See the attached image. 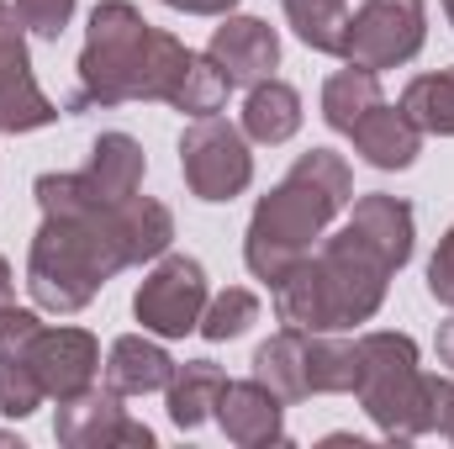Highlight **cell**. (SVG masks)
I'll return each instance as SVG.
<instances>
[{
  "label": "cell",
  "instance_id": "obj_1",
  "mask_svg": "<svg viewBox=\"0 0 454 449\" xmlns=\"http://www.w3.org/2000/svg\"><path fill=\"white\" fill-rule=\"evenodd\" d=\"M354 201V169L343 164L333 148H307L286 180L259 196L248 232H243V264L254 280H264L270 291L312 254V243L328 232V223L348 212Z\"/></svg>",
  "mask_w": 454,
  "mask_h": 449
},
{
  "label": "cell",
  "instance_id": "obj_2",
  "mask_svg": "<svg viewBox=\"0 0 454 449\" xmlns=\"http://www.w3.org/2000/svg\"><path fill=\"white\" fill-rule=\"evenodd\" d=\"M396 264L359 232L343 223L333 238H323L280 286H275V318L301 334H343L370 323L386 307Z\"/></svg>",
  "mask_w": 454,
  "mask_h": 449
},
{
  "label": "cell",
  "instance_id": "obj_3",
  "mask_svg": "<svg viewBox=\"0 0 454 449\" xmlns=\"http://www.w3.org/2000/svg\"><path fill=\"white\" fill-rule=\"evenodd\" d=\"M127 270V248L116 232L112 201H96L69 217H43L27 248V291L43 312H85L101 286Z\"/></svg>",
  "mask_w": 454,
  "mask_h": 449
},
{
  "label": "cell",
  "instance_id": "obj_4",
  "mask_svg": "<svg viewBox=\"0 0 454 449\" xmlns=\"http://www.w3.org/2000/svg\"><path fill=\"white\" fill-rule=\"evenodd\" d=\"M148 59H153V21L132 0H101L85 21L80 48V91L69 96V112L90 106H127L148 91Z\"/></svg>",
  "mask_w": 454,
  "mask_h": 449
},
{
  "label": "cell",
  "instance_id": "obj_5",
  "mask_svg": "<svg viewBox=\"0 0 454 449\" xmlns=\"http://www.w3.org/2000/svg\"><path fill=\"white\" fill-rule=\"evenodd\" d=\"M354 354H359L354 397H359L364 418L391 445H412V439L434 434L428 370L418 365L412 334H359L354 338Z\"/></svg>",
  "mask_w": 454,
  "mask_h": 449
},
{
  "label": "cell",
  "instance_id": "obj_6",
  "mask_svg": "<svg viewBox=\"0 0 454 449\" xmlns=\"http://www.w3.org/2000/svg\"><path fill=\"white\" fill-rule=\"evenodd\" d=\"M180 175L196 201H232L254 185V154L248 132L227 116H196L180 132Z\"/></svg>",
  "mask_w": 454,
  "mask_h": 449
},
{
  "label": "cell",
  "instance_id": "obj_7",
  "mask_svg": "<svg viewBox=\"0 0 454 449\" xmlns=\"http://www.w3.org/2000/svg\"><path fill=\"white\" fill-rule=\"evenodd\" d=\"M428 43V5L423 0H364L343 27L339 59L354 69H396L412 64Z\"/></svg>",
  "mask_w": 454,
  "mask_h": 449
},
{
  "label": "cell",
  "instance_id": "obj_8",
  "mask_svg": "<svg viewBox=\"0 0 454 449\" xmlns=\"http://www.w3.org/2000/svg\"><path fill=\"white\" fill-rule=\"evenodd\" d=\"M212 291H207V270L191 254H159V264L143 275L137 296H132V318L143 323V334L153 338H185L201 328Z\"/></svg>",
  "mask_w": 454,
  "mask_h": 449
},
{
  "label": "cell",
  "instance_id": "obj_9",
  "mask_svg": "<svg viewBox=\"0 0 454 449\" xmlns=\"http://www.w3.org/2000/svg\"><path fill=\"white\" fill-rule=\"evenodd\" d=\"M53 439L64 449H153V429L148 423H132L121 397L112 386H85L80 397L59 402V418H53Z\"/></svg>",
  "mask_w": 454,
  "mask_h": 449
},
{
  "label": "cell",
  "instance_id": "obj_10",
  "mask_svg": "<svg viewBox=\"0 0 454 449\" xmlns=\"http://www.w3.org/2000/svg\"><path fill=\"white\" fill-rule=\"evenodd\" d=\"M59 106L43 96L32 59H27V27L16 16V5L0 0V132H37L53 127Z\"/></svg>",
  "mask_w": 454,
  "mask_h": 449
},
{
  "label": "cell",
  "instance_id": "obj_11",
  "mask_svg": "<svg viewBox=\"0 0 454 449\" xmlns=\"http://www.w3.org/2000/svg\"><path fill=\"white\" fill-rule=\"evenodd\" d=\"M27 365L37 370V381H43V391L53 402H69L85 386H96L101 343H96V334H85V328H48L43 323V334L32 338V349H27Z\"/></svg>",
  "mask_w": 454,
  "mask_h": 449
},
{
  "label": "cell",
  "instance_id": "obj_12",
  "mask_svg": "<svg viewBox=\"0 0 454 449\" xmlns=\"http://www.w3.org/2000/svg\"><path fill=\"white\" fill-rule=\"evenodd\" d=\"M207 59L232 80V91H238V85H259V80H270V75L280 69V37H275L270 21L227 11L223 27H217L212 43H207Z\"/></svg>",
  "mask_w": 454,
  "mask_h": 449
},
{
  "label": "cell",
  "instance_id": "obj_13",
  "mask_svg": "<svg viewBox=\"0 0 454 449\" xmlns=\"http://www.w3.org/2000/svg\"><path fill=\"white\" fill-rule=\"evenodd\" d=\"M217 423L232 445L243 449H264V445H286V402L264 386V381H227L223 402H217Z\"/></svg>",
  "mask_w": 454,
  "mask_h": 449
},
{
  "label": "cell",
  "instance_id": "obj_14",
  "mask_svg": "<svg viewBox=\"0 0 454 449\" xmlns=\"http://www.w3.org/2000/svg\"><path fill=\"white\" fill-rule=\"evenodd\" d=\"M354 154L370 164V169H412V159L423 154V127L402 106H370V112L354 122Z\"/></svg>",
  "mask_w": 454,
  "mask_h": 449
},
{
  "label": "cell",
  "instance_id": "obj_15",
  "mask_svg": "<svg viewBox=\"0 0 454 449\" xmlns=\"http://www.w3.org/2000/svg\"><path fill=\"white\" fill-rule=\"evenodd\" d=\"M175 381V359L148 334H121L106 354V386L116 397H153Z\"/></svg>",
  "mask_w": 454,
  "mask_h": 449
},
{
  "label": "cell",
  "instance_id": "obj_16",
  "mask_svg": "<svg viewBox=\"0 0 454 449\" xmlns=\"http://www.w3.org/2000/svg\"><path fill=\"white\" fill-rule=\"evenodd\" d=\"M348 223L359 227L396 270L412 259V238H418V223H412V207L402 196H386V191H370L359 201H348Z\"/></svg>",
  "mask_w": 454,
  "mask_h": 449
},
{
  "label": "cell",
  "instance_id": "obj_17",
  "mask_svg": "<svg viewBox=\"0 0 454 449\" xmlns=\"http://www.w3.org/2000/svg\"><path fill=\"white\" fill-rule=\"evenodd\" d=\"M238 127L248 132V143H264V148L291 143L301 132V96H296V85H286L275 75L259 80V85H248V101H243V122Z\"/></svg>",
  "mask_w": 454,
  "mask_h": 449
},
{
  "label": "cell",
  "instance_id": "obj_18",
  "mask_svg": "<svg viewBox=\"0 0 454 449\" xmlns=\"http://www.w3.org/2000/svg\"><path fill=\"white\" fill-rule=\"evenodd\" d=\"M85 175H90V185L101 191V201H127V196H137L143 191V175H148V154H143V143L137 138H127V132H101L96 138V148H90V164H85Z\"/></svg>",
  "mask_w": 454,
  "mask_h": 449
},
{
  "label": "cell",
  "instance_id": "obj_19",
  "mask_svg": "<svg viewBox=\"0 0 454 449\" xmlns=\"http://www.w3.org/2000/svg\"><path fill=\"white\" fill-rule=\"evenodd\" d=\"M223 386H227V370L212 365V359H185V365H175V381L164 386L169 423H175V429H201L207 418H217Z\"/></svg>",
  "mask_w": 454,
  "mask_h": 449
},
{
  "label": "cell",
  "instance_id": "obj_20",
  "mask_svg": "<svg viewBox=\"0 0 454 449\" xmlns=\"http://www.w3.org/2000/svg\"><path fill=\"white\" fill-rule=\"evenodd\" d=\"M254 381H264L280 402H307V334L301 328H280L254 349Z\"/></svg>",
  "mask_w": 454,
  "mask_h": 449
},
{
  "label": "cell",
  "instance_id": "obj_21",
  "mask_svg": "<svg viewBox=\"0 0 454 449\" xmlns=\"http://www.w3.org/2000/svg\"><path fill=\"white\" fill-rule=\"evenodd\" d=\"M116 232H121V248H127V264H148L159 254H169V238H175V212L153 196H127L112 207Z\"/></svg>",
  "mask_w": 454,
  "mask_h": 449
},
{
  "label": "cell",
  "instance_id": "obj_22",
  "mask_svg": "<svg viewBox=\"0 0 454 449\" xmlns=\"http://www.w3.org/2000/svg\"><path fill=\"white\" fill-rule=\"evenodd\" d=\"M386 96H380V75L375 69H339V75H328L323 80V122L333 127V132H354V122L370 112V106H380Z\"/></svg>",
  "mask_w": 454,
  "mask_h": 449
},
{
  "label": "cell",
  "instance_id": "obj_23",
  "mask_svg": "<svg viewBox=\"0 0 454 449\" xmlns=\"http://www.w3.org/2000/svg\"><path fill=\"white\" fill-rule=\"evenodd\" d=\"M354 375H359V354H354L348 338L307 334V386H312V397L354 391Z\"/></svg>",
  "mask_w": 454,
  "mask_h": 449
},
{
  "label": "cell",
  "instance_id": "obj_24",
  "mask_svg": "<svg viewBox=\"0 0 454 449\" xmlns=\"http://www.w3.org/2000/svg\"><path fill=\"white\" fill-rule=\"evenodd\" d=\"M402 112L412 116L423 132H434V138H454V64L450 69H434V75L407 80Z\"/></svg>",
  "mask_w": 454,
  "mask_h": 449
},
{
  "label": "cell",
  "instance_id": "obj_25",
  "mask_svg": "<svg viewBox=\"0 0 454 449\" xmlns=\"http://www.w3.org/2000/svg\"><path fill=\"white\" fill-rule=\"evenodd\" d=\"M291 32L312 48V53H339L343 27H348V0H280Z\"/></svg>",
  "mask_w": 454,
  "mask_h": 449
},
{
  "label": "cell",
  "instance_id": "obj_26",
  "mask_svg": "<svg viewBox=\"0 0 454 449\" xmlns=\"http://www.w3.org/2000/svg\"><path fill=\"white\" fill-rule=\"evenodd\" d=\"M254 323H259V296L243 291V286H227V291H217V296L207 302L196 334L207 338V343H227V338H243Z\"/></svg>",
  "mask_w": 454,
  "mask_h": 449
},
{
  "label": "cell",
  "instance_id": "obj_27",
  "mask_svg": "<svg viewBox=\"0 0 454 449\" xmlns=\"http://www.w3.org/2000/svg\"><path fill=\"white\" fill-rule=\"evenodd\" d=\"M227 91H232V80H227L207 53H196L169 106H175V112H185V116H217L227 106Z\"/></svg>",
  "mask_w": 454,
  "mask_h": 449
},
{
  "label": "cell",
  "instance_id": "obj_28",
  "mask_svg": "<svg viewBox=\"0 0 454 449\" xmlns=\"http://www.w3.org/2000/svg\"><path fill=\"white\" fill-rule=\"evenodd\" d=\"M43 402H48V391H43L37 370H32L27 359H0V418L21 423V418H32Z\"/></svg>",
  "mask_w": 454,
  "mask_h": 449
},
{
  "label": "cell",
  "instance_id": "obj_29",
  "mask_svg": "<svg viewBox=\"0 0 454 449\" xmlns=\"http://www.w3.org/2000/svg\"><path fill=\"white\" fill-rule=\"evenodd\" d=\"M11 5H16V16H21V27H27V32H37V37L59 43V37H64V27L74 21V5H80V0H11Z\"/></svg>",
  "mask_w": 454,
  "mask_h": 449
},
{
  "label": "cell",
  "instance_id": "obj_30",
  "mask_svg": "<svg viewBox=\"0 0 454 449\" xmlns=\"http://www.w3.org/2000/svg\"><path fill=\"white\" fill-rule=\"evenodd\" d=\"M43 334V318L27 312V307H0V359H27L32 338Z\"/></svg>",
  "mask_w": 454,
  "mask_h": 449
},
{
  "label": "cell",
  "instance_id": "obj_31",
  "mask_svg": "<svg viewBox=\"0 0 454 449\" xmlns=\"http://www.w3.org/2000/svg\"><path fill=\"white\" fill-rule=\"evenodd\" d=\"M428 296L454 312V223L444 227V238H439V248L428 259Z\"/></svg>",
  "mask_w": 454,
  "mask_h": 449
},
{
  "label": "cell",
  "instance_id": "obj_32",
  "mask_svg": "<svg viewBox=\"0 0 454 449\" xmlns=\"http://www.w3.org/2000/svg\"><path fill=\"white\" fill-rule=\"evenodd\" d=\"M428 407H434V434L454 445V375H428Z\"/></svg>",
  "mask_w": 454,
  "mask_h": 449
},
{
  "label": "cell",
  "instance_id": "obj_33",
  "mask_svg": "<svg viewBox=\"0 0 454 449\" xmlns=\"http://www.w3.org/2000/svg\"><path fill=\"white\" fill-rule=\"evenodd\" d=\"M159 5L185 11V16H227V11H238V0H159Z\"/></svg>",
  "mask_w": 454,
  "mask_h": 449
},
{
  "label": "cell",
  "instance_id": "obj_34",
  "mask_svg": "<svg viewBox=\"0 0 454 449\" xmlns=\"http://www.w3.org/2000/svg\"><path fill=\"white\" fill-rule=\"evenodd\" d=\"M434 349H439V365L454 375V318L450 323H439V343H434Z\"/></svg>",
  "mask_w": 454,
  "mask_h": 449
},
{
  "label": "cell",
  "instance_id": "obj_35",
  "mask_svg": "<svg viewBox=\"0 0 454 449\" xmlns=\"http://www.w3.org/2000/svg\"><path fill=\"white\" fill-rule=\"evenodd\" d=\"M11 291H16V275H11V264H5V254H0V307L11 302Z\"/></svg>",
  "mask_w": 454,
  "mask_h": 449
},
{
  "label": "cell",
  "instance_id": "obj_36",
  "mask_svg": "<svg viewBox=\"0 0 454 449\" xmlns=\"http://www.w3.org/2000/svg\"><path fill=\"white\" fill-rule=\"evenodd\" d=\"M444 16H450V27H454V0H444Z\"/></svg>",
  "mask_w": 454,
  "mask_h": 449
}]
</instances>
